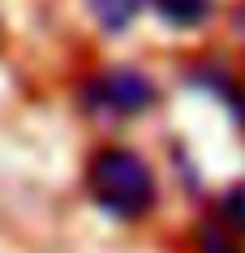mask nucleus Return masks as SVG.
I'll return each mask as SVG.
<instances>
[{
    "instance_id": "obj_5",
    "label": "nucleus",
    "mask_w": 245,
    "mask_h": 253,
    "mask_svg": "<svg viewBox=\"0 0 245 253\" xmlns=\"http://www.w3.org/2000/svg\"><path fill=\"white\" fill-rule=\"evenodd\" d=\"M86 9H91V17L99 22V30L125 35V30L150 9V0H86Z\"/></svg>"
},
{
    "instance_id": "obj_2",
    "label": "nucleus",
    "mask_w": 245,
    "mask_h": 253,
    "mask_svg": "<svg viewBox=\"0 0 245 253\" xmlns=\"http://www.w3.org/2000/svg\"><path fill=\"white\" fill-rule=\"evenodd\" d=\"M159 103V82L142 65H103L78 82V107L82 116L103 125H129L142 120Z\"/></svg>"
},
{
    "instance_id": "obj_7",
    "label": "nucleus",
    "mask_w": 245,
    "mask_h": 253,
    "mask_svg": "<svg viewBox=\"0 0 245 253\" xmlns=\"http://www.w3.org/2000/svg\"><path fill=\"white\" fill-rule=\"evenodd\" d=\"M198 253H245V249L237 245V236H232L224 223L211 219L206 227H198Z\"/></svg>"
},
{
    "instance_id": "obj_4",
    "label": "nucleus",
    "mask_w": 245,
    "mask_h": 253,
    "mask_svg": "<svg viewBox=\"0 0 245 253\" xmlns=\"http://www.w3.org/2000/svg\"><path fill=\"white\" fill-rule=\"evenodd\" d=\"M150 13L172 30H198L215 17V0H150Z\"/></svg>"
},
{
    "instance_id": "obj_3",
    "label": "nucleus",
    "mask_w": 245,
    "mask_h": 253,
    "mask_svg": "<svg viewBox=\"0 0 245 253\" xmlns=\"http://www.w3.org/2000/svg\"><path fill=\"white\" fill-rule=\"evenodd\" d=\"M185 82H190L194 90H206L215 103H224V112L232 116V125L245 129V82L237 78L228 65H219V60H198V65H190Z\"/></svg>"
},
{
    "instance_id": "obj_6",
    "label": "nucleus",
    "mask_w": 245,
    "mask_h": 253,
    "mask_svg": "<svg viewBox=\"0 0 245 253\" xmlns=\"http://www.w3.org/2000/svg\"><path fill=\"white\" fill-rule=\"evenodd\" d=\"M215 223H224L232 236H245V176L232 180L215 202Z\"/></svg>"
},
{
    "instance_id": "obj_1",
    "label": "nucleus",
    "mask_w": 245,
    "mask_h": 253,
    "mask_svg": "<svg viewBox=\"0 0 245 253\" xmlns=\"http://www.w3.org/2000/svg\"><path fill=\"white\" fill-rule=\"evenodd\" d=\"M86 193L116 223H142L159 206V176L134 146H99L86 159Z\"/></svg>"
}]
</instances>
